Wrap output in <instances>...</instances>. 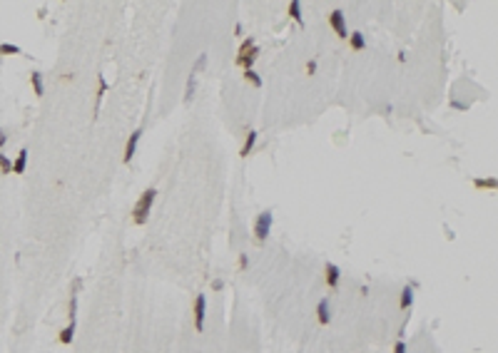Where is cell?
Here are the masks:
<instances>
[{
  "label": "cell",
  "instance_id": "ffe728a7",
  "mask_svg": "<svg viewBox=\"0 0 498 353\" xmlns=\"http://www.w3.org/2000/svg\"><path fill=\"white\" fill-rule=\"evenodd\" d=\"M0 172H3V174H10V172H13V164H10V159H8L5 155H0Z\"/></svg>",
  "mask_w": 498,
  "mask_h": 353
},
{
  "label": "cell",
  "instance_id": "8992f818",
  "mask_svg": "<svg viewBox=\"0 0 498 353\" xmlns=\"http://www.w3.org/2000/svg\"><path fill=\"white\" fill-rule=\"evenodd\" d=\"M324 274H327V284H329V289H336V286H339V278H341L339 266H336V264H327Z\"/></svg>",
  "mask_w": 498,
  "mask_h": 353
},
{
  "label": "cell",
  "instance_id": "9a60e30c",
  "mask_svg": "<svg viewBox=\"0 0 498 353\" xmlns=\"http://www.w3.org/2000/svg\"><path fill=\"white\" fill-rule=\"evenodd\" d=\"M105 92H107V82H105V78H100V80H97V97H95V112L100 110V102H102Z\"/></svg>",
  "mask_w": 498,
  "mask_h": 353
},
{
  "label": "cell",
  "instance_id": "603a6c76",
  "mask_svg": "<svg viewBox=\"0 0 498 353\" xmlns=\"http://www.w3.org/2000/svg\"><path fill=\"white\" fill-rule=\"evenodd\" d=\"M394 353H406V343H404V341H399V343L394 346Z\"/></svg>",
  "mask_w": 498,
  "mask_h": 353
},
{
  "label": "cell",
  "instance_id": "6da1fadb",
  "mask_svg": "<svg viewBox=\"0 0 498 353\" xmlns=\"http://www.w3.org/2000/svg\"><path fill=\"white\" fill-rule=\"evenodd\" d=\"M155 196H157L155 189H145V192L140 194V199H137V204H135V209H132L135 224H145V222H147V214H150V209H152V204H155Z\"/></svg>",
  "mask_w": 498,
  "mask_h": 353
},
{
  "label": "cell",
  "instance_id": "d4e9b609",
  "mask_svg": "<svg viewBox=\"0 0 498 353\" xmlns=\"http://www.w3.org/2000/svg\"><path fill=\"white\" fill-rule=\"evenodd\" d=\"M222 286H224V284H222V278H214V284H212V289H214V291H219Z\"/></svg>",
  "mask_w": 498,
  "mask_h": 353
},
{
  "label": "cell",
  "instance_id": "7c38bea8",
  "mask_svg": "<svg viewBox=\"0 0 498 353\" xmlns=\"http://www.w3.org/2000/svg\"><path fill=\"white\" fill-rule=\"evenodd\" d=\"M30 82H33L35 95L42 97V92H45V87H42V75H40V73H30Z\"/></svg>",
  "mask_w": 498,
  "mask_h": 353
},
{
  "label": "cell",
  "instance_id": "277c9868",
  "mask_svg": "<svg viewBox=\"0 0 498 353\" xmlns=\"http://www.w3.org/2000/svg\"><path fill=\"white\" fill-rule=\"evenodd\" d=\"M329 25L336 30V35H339L341 40L349 38V30H346V23H344V13H341V10H334V13L329 15Z\"/></svg>",
  "mask_w": 498,
  "mask_h": 353
},
{
  "label": "cell",
  "instance_id": "4316f807",
  "mask_svg": "<svg viewBox=\"0 0 498 353\" xmlns=\"http://www.w3.org/2000/svg\"><path fill=\"white\" fill-rule=\"evenodd\" d=\"M5 139H8V137H5V132H3V129H0V147H3V145H5Z\"/></svg>",
  "mask_w": 498,
  "mask_h": 353
},
{
  "label": "cell",
  "instance_id": "52a82bcc",
  "mask_svg": "<svg viewBox=\"0 0 498 353\" xmlns=\"http://www.w3.org/2000/svg\"><path fill=\"white\" fill-rule=\"evenodd\" d=\"M317 318H319L322 326L329 323V318H332V314H329V299H322V301L317 304Z\"/></svg>",
  "mask_w": 498,
  "mask_h": 353
},
{
  "label": "cell",
  "instance_id": "4fadbf2b",
  "mask_svg": "<svg viewBox=\"0 0 498 353\" xmlns=\"http://www.w3.org/2000/svg\"><path fill=\"white\" fill-rule=\"evenodd\" d=\"M73 333H75V321H70V326H65V328H62L60 331V343H70L73 341Z\"/></svg>",
  "mask_w": 498,
  "mask_h": 353
},
{
  "label": "cell",
  "instance_id": "5b68a950",
  "mask_svg": "<svg viewBox=\"0 0 498 353\" xmlns=\"http://www.w3.org/2000/svg\"><path fill=\"white\" fill-rule=\"evenodd\" d=\"M140 137H142V129H135V132L130 134V139H127V145H124V162H127V164H130V159L135 157V150H137Z\"/></svg>",
  "mask_w": 498,
  "mask_h": 353
},
{
  "label": "cell",
  "instance_id": "d6986e66",
  "mask_svg": "<svg viewBox=\"0 0 498 353\" xmlns=\"http://www.w3.org/2000/svg\"><path fill=\"white\" fill-rule=\"evenodd\" d=\"M18 52H20L18 45H10V42H3V45H0V55H18Z\"/></svg>",
  "mask_w": 498,
  "mask_h": 353
},
{
  "label": "cell",
  "instance_id": "7402d4cb",
  "mask_svg": "<svg viewBox=\"0 0 498 353\" xmlns=\"http://www.w3.org/2000/svg\"><path fill=\"white\" fill-rule=\"evenodd\" d=\"M192 95H195V75L190 78V82H187V90H184V97H187V100H192Z\"/></svg>",
  "mask_w": 498,
  "mask_h": 353
},
{
  "label": "cell",
  "instance_id": "7a4b0ae2",
  "mask_svg": "<svg viewBox=\"0 0 498 353\" xmlns=\"http://www.w3.org/2000/svg\"><path fill=\"white\" fill-rule=\"evenodd\" d=\"M269 229H272V214L269 211H262V214L257 217V222H254V236L259 241H264L269 236Z\"/></svg>",
  "mask_w": 498,
  "mask_h": 353
},
{
  "label": "cell",
  "instance_id": "cb8c5ba5",
  "mask_svg": "<svg viewBox=\"0 0 498 353\" xmlns=\"http://www.w3.org/2000/svg\"><path fill=\"white\" fill-rule=\"evenodd\" d=\"M314 70H317V62H314V60L306 62V73H309V75H314Z\"/></svg>",
  "mask_w": 498,
  "mask_h": 353
},
{
  "label": "cell",
  "instance_id": "484cf974",
  "mask_svg": "<svg viewBox=\"0 0 498 353\" xmlns=\"http://www.w3.org/2000/svg\"><path fill=\"white\" fill-rule=\"evenodd\" d=\"M239 269H247V256H239Z\"/></svg>",
  "mask_w": 498,
  "mask_h": 353
},
{
  "label": "cell",
  "instance_id": "2e32d148",
  "mask_svg": "<svg viewBox=\"0 0 498 353\" xmlns=\"http://www.w3.org/2000/svg\"><path fill=\"white\" fill-rule=\"evenodd\" d=\"M411 304H414V289H411V286H406V289L401 291V311H406Z\"/></svg>",
  "mask_w": 498,
  "mask_h": 353
},
{
  "label": "cell",
  "instance_id": "30bf717a",
  "mask_svg": "<svg viewBox=\"0 0 498 353\" xmlns=\"http://www.w3.org/2000/svg\"><path fill=\"white\" fill-rule=\"evenodd\" d=\"M254 142H257V132H252L249 129L247 132V139H244V147H242V157H249V152H252V147H254Z\"/></svg>",
  "mask_w": 498,
  "mask_h": 353
},
{
  "label": "cell",
  "instance_id": "3957f363",
  "mask_svg": "<svg viewBox=\"0 0 498 353\" xmlns=\"http://www.w3.org/2000/svg\"><path fill=\"white\" fill-rule=\"evenodd\" d=\"M205 316H207V299H205V294H200L195 299V328L197 331L205 328Z\"/></svg>",
  "mask_w": 498,
  "mask_h": 353
},
{
  "label": "cell",
  "instance_id": "5bb4252c",
  "mask_svg": "<svg viewBox=\"0 0 498 353\" xmlns=\"http://www.w3.org/2000/svg\"><path fill=\"white\" fill-rule=\"evenodd\" d=\"M349 45H351L354 50H364V47H366V40H364L361 33H351V35H349Z\"/></svg>",
  "mask_w": 498,
  "mask_h": 353
},
{
  "label": "cell",
  "instance_id": "ac0fdd59",
  "mask_svg": "<svg viewBox=\"0 0 498 353\" xmlns=\"http://www.w3.org/2000/svg\"><path fill=\"white\" fill-rule=\"evenodd\" d=\"M473 184H476L478 189H496V179H493V177H488V179H476Z\"/></svg>",
  "mask_w": 498,
  "mask_h": 353
},
{
  "label": "cell",
  "instance_id": "8fae6325",
  "mask_svg": "<svg viewBox=\"0 0 498 353\" xmlns=\"http://www.w3.org/2000/svg\"><path fill=\"white\" fill-rule=\"evenodd\" d=\"M289 15H291L299 25H304V18H301V3H299V0H291V3H289Z\"/></svg>",
  "mask_w": 498,
  "mask_h": 353
},
{
  "label": "cell",
  "instance_id": "e0dca14e",
  "mask_svg": "<svg viewBox=\"0 0 498 353\" xmlns=\"http://www.w3.org/2000/svg\"><path fill=\"white\" fill-rule=\"evenodd\" d=\"M244 80H247V82H252L254 87H262V78L254 73V70H244Z\"/></svg>",
  "mask_w": 498,
  "mask_h": 353
},
{
  "label": "cell",
  "instance_id": "ba28073f",
  "mask_svg": "<svg viewBox=\"0 0 498 353\" xmlns=\"http://www.w3.org/2000/svg\"><path fill=\"white\" fill-rule=\"evenodd\" d=\"M257 55H259V50H257V45L249 50L247 55H242V57H237V65L239 67H244V70H252V62L257 60Z\"/></svg>",
  "mask_w": 498,
  "mask_h": 353
},
{
  "label": "cell",
  "instance_id": "44dd1931",
  "mask_svg": "<svg viewBox=\"0 0 498 353\" xmlns=\"http://www.w3.org/2000/svg\"><path fill=\"white\" fill-rule=\"evenodd\" d=\"M252 47H254V40H252V38H247V40H244V42L239 45V55H237V57L247 55V52H249V50H252Z\"/></svg>",
  "mask_w": 498,
  "mask_h": 353
},
{
  "label": "cell",
  "instance_id": "9c48e42d",
  "mask_svg": "<svg viewBox=\"0 0 498 353\" xmlns=\"http://www.w3.org/2000/svg\"><path fill=\"white\" fill-rule=\"evenodd\" d=\"M25 164H28V150H20V152H18V159L13 162V172H15V174H23V172H25Z\"/></svg>",
  "mask_w": 498,
  "mask_h": 353
}]
</instances>
